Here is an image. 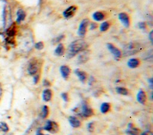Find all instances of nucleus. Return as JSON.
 Returning a JSON list of instances; mask_svg holds the SVG:
<instances>
[{"mask_svg":"<svg viewBox=\"0 0 153 135\" xmlns=\"http://www.w3.org/2000/svg\"><path fill=\"white\" fill-rule=\"evenodd\" d=\"M88 44L83 40H77L70 43L67 51V58H71L75 56L79 53L83 52L88 48Z\"/></svg>","mask_w":153,"mask_h":135,"instance_id":"f257e3e1","label":"nucleus"},{"mask_svg":"<svg viewBox=\"0 0 153 135\" xmlns=\"http://www.w3.org/2000/svg\"><path fill=\"white\" fill-rule=\"evenodd\" d=\"M142 49V46L140 43L130 42L123 48V54L125 56L132 55L140 52Z\"/></svg>","mask_w":153,"mask_h":135,"instance_id":"f03ea898","label":"nucleus"},{"mask_svg":"<svg viewBox=\"0 0 153 135\" xmlns=\"http://www.w3.org/2000/svg\"><path fill=\"white\" fill-rule=\"evenodd\" d=\"M90 24V21L88 18H84L80 24L78 30V35L80 37H84L86 33H87L88 29Z\"/></svg>","mask_w":153,"mask_h":135,"instance_id":"7ed1b4c3","label":"nucleus"},{"mask_svg":"<svg viewBox=\"0 0 153 135\" xmlns=\"http://www.w3.org/2000/svg\"><path fill=\"white\" fill-rule=\"evenodd\" d=\"M43 129L51 133H55L59 130V126L55 121L48 120L46 121Z\"/></svg>","mask_w":153,"mask_h":135,"instance_id":"20e7f679","label":"nucleus"},{"mask_svg":"<svg viewBox=\"0 0 153 135\" xmlns=\"http://www.w3.org/2000/svg\"><path fill=\"white\" fill-rule=\"evenodd\" d=\"M28 73L31 76H35L38 72L39 63L38 61L33 60L30 61L28 67Z\"/></svg>","mask_w":153,"mask_h":135,"instance_id":"39448f33","label":"nucleus"},{"mask_svg":"<svg viewBox=\"0 0 153 135\" xmlns=\"http://www.w3.org/2000/svg\"><path fill=\"white\" fill-rule=\"evenodd\" d=\"M78 7L75 5H72L66 9L63 13V17L66 19H69L74 17L77 11Z\"/></svg>","mask_w":153,"mask_h":135,"instance_id":"423d86ee","label":"nucleus"},{"mask_svg":"<svg viewBox=\"0 0 153 135\" xmlns=\"http://www.w3.org/2000/svg\"><path fill=\"white\" fill-rule=\"evenodd\" d=\"M118 19L126 28H129L130 25V17L126 13H120L118 14Z\"/></svg>","mask_w":153,"mask_h":135,"instance_id":"0eeeda50","label":"nucleus"},{"mask_svg":"<svg viewBox=\"0 0 153 135\" xmlns=\"http://www.w3.org/2000/svg\"><path fill=\"white\" fill-rule=\"evenodd\" d=\"M107 48L108 50L110 51L111 53L114 56L116 59H120L122 55V51L120 50L118 48H117L116 46H114V45L112 43H108L107 44Z\"/></svg>","mask_w":153,"mask_h":135,"instance_id":"6e6552de","label":"nucleus"},{"mask_svg":"<svg viewBox=\"0 0 153 135\" xmlns=\"http://www.w3.org/2000/svg\"><path fill=\"white\" fill-rule=\"evenodd\" d=\"M82 111L81 112V114L84 117H90L94 114V110H93V109L90 107L87 104H83L82 105Z\"/></svg>","mask_w":153,"mask_h":135,"instance_id":"1a4fd4ad","label":"nucleus"},{"mask_svg":"<svg viewBox=\"0 0 153 135\" xmlns=\"http://www.w3.org/2000/svg\"><path fill=\"white\" fill-rule=\"evenodd\" d=\"M71 68L68 66L63 65L60 67V72H61L62 78L65 80L69 78L71 74Z\"/></svg>","mask_w":153,"mask_h":135,"instance_id":"9d476101","label":"nucleus"},{"mask_svg":"<svg viewBox=\"0 0 153 135\" xmlns=\"http://www.w3.org/2000/svg\"><path fill=\"white\" fill-rule=\"evenodd\" d=\"M92 17L95 21L101 22L105 20V18L106 17V14L104 11H98L95 12L93 14Z\"/></svg>","mask_w":153,"mask_h":135,"instance_id":"9b49d317","label":"nucleus"},{"mask_svg":"<svg viewBox=\"0 0 153 135\" xmlns=\"http://www.w3.org/2000/svg\"><path fill=\"white\" fill-rule=\"evenodd\" d=\"M7 35L8 36V38H13L14 36L17 34V27L16 26L13 24H11L10 26L7 29L6 32Z\"/></svg>","mask_w":153,"mask_h":135,"instance_id":"f8f14e48","label":"nucleus"},{"mask_svg":"<svg viewBox=\"0 0 153 135\" xmlns=\"http://www.w3.org/2000/svg\"><path fill=\"white\" fill-rule=\"evenodd\" d=\"M136 99L139 103L141 104H145L146 101H147V95H146L145 92L144 91L140 90L137 94Z\"/></svg>","mask_w":153,"mask_h":135,"instance_id":"ddd939ff","label":"nucleus"},{"mask_svg":"<svg viewBox=\"0 0 153 135\" xmlns=\"http://www.w3.org/2000/svg\"><path fill=\"white\" fill-rule=\"evenodd\" d=\"M75 73L78 76L79 80H80L82 83H85V82L87 80L88 74L85 72L83 70H80L79 69H77L75 70Z\"/></svg>","mask_w":153,"mask_h":135,"instance_id":"4468645a","label":"nucleus"},{"mask_svg":"<svg viewBox=\"0 0 153 135\" xmlns=\"http://www.w3.org/2000/svg\"><path fill=\"white\" fill-rule=\"evenodd\" d=\"M43 99L45 102H49L50 101L53 96V92L51 89L47 88L44 90L43 92Z\"/></svg>","mask_w":153,"mask_h":135,"instance_id":"2eb2a0df","label":"nucleus"},{"mask_svg":"<svg viewBox=\"0 0 153 135\" xmlns=\"http://www.w3.org/2000/svg\"><path fill=\"white\" fill-rule=\"evenodd\" d=\"M83 53L80 54L78 57V61L80 64H83L87 62L89 59V53L88 51H83Z\"/></svg>","mask_w":153,"mask_h":135,"instance_id":"dca6fc26","label":"nucleus"},{"mask_svg":"<svg viewBox=\"0 0 153 135\" xmlns=\"http://www.w3.org/2000/svg\"><path fill=\"white\" fill-rule=\"evenodd\" d=\"M68 121L70 125L74 128H78L81 126V121L75 117L70 116L68 119Z\"/></svg>","mask_w":153,"mask_h":135,"instance_id":"f3484780","label":"nucleus"},{"mask_svg":"<svg viewBox=\"0 0 153 135\" xmlns=\"http://www.w3.org/2000/svg\"><path fill=\"white\" fill-rule=\"evenodd\" d=\"M141 61L138 59H131L128 62V66L131 68H135L140 65Z\"/></svg>","mask_w":153,"mask_h":135,"instance_id":"a211bd4d","label":"nucleus"},{"mask_svg":"<svg viewBox=\"0 0 153 135\" xmlns=\"http://www.w3.org/2000/svg\"><path fill=\"white\" fill-rule=\"evenodd\" d=\"M26 17V13L23 10L19 9L17 12V19L16 22L19 24L25 20Z\"/></svg>","mask_w":153,"mask_h":135,"instance_id":"6ab92c4d","label":"nucleus"},{"mask_svg":"<svg viewBox=\"0 0 153 135\" xmlns=\"http://www.w3.org/2000/svg\"><path fill=\"white\" fill-rule=\"evenodd\" d=\"M65 53V48L63 43H59L55 50V54L57 56H62Z\"/></svg>","mask_w":153,"mask_h":135,"instance_id":"aec40b11","label":"nucleus"},{"mask_svg":"<svg viewBox=\"0 0 153 135\" xmlns=\"http://www.w3.org/2000/svg\"><path fill=\"white\" fill-rule=\"evenodd\" d=\"M110 108H111L110 104H109L108 102H104V103L102 104L100 107L101 112L103 114H105L110 111Z\"/></svg>","mask_w":153,"mask_h":135,"instance_id":"412c9836","label":"nucleus"},{"mask_svg":"<svg viewBox=\"0 0 153 135\" xmlns=\"http://www.w3.org/2000/svg\"><path fill=\"white\" fill-rule=\"evenodd\" d=\"M110 26H111V23L110 22L105 21L101 23L99 29H100V30L101 32H104L107 31L109 29Z\"/></svg>","mask_w":153,"mask_h":135,"instance_id":"4be33fe9","label":"nucleus"},{"mask_svg":"<svg viewBox=\"0 0 153 135\" xmlns=\"http://www.w3.org/2000/svg\"><path fill=\"white\" fill-rule=\"evenodd\" d=\"M49 114V109L47 105H44L42 108L41 111V117L43 119H45L47 117Z\"/></svg>","mask_w":153,"mask_h":135,"instance_id":"5701e85b","label":"nucleus"},{"mask_svg":"<svg viewBox=\"0 0 153 135\" xmlns=\"http://www.w3.org/2000/svg\"><path fill=\"white\" fill-rule=\"evenodd\" d=\"M116 92L122 95H128L129 94L128 90L123 87H117L116 88Z\"/></svg>","mask_w":153,"mask_h":135,"instance_id":"b1692460","label":"nucleus"},{"mask_svg":"<svg viewBox=\"0 0 153 135\" xmlns=\"http://www.w3.org/2000/svg\"><path fill=\"white\" fill-rule=\"evenodd\" d=\"M9 130V128L5 122H1L0 123V132H7Z\"/></svg>","mask_w":153,"mask_h":135,"instance_id":"393cba45","label":"nucleus"},{"mask_svg":"<svg viewBox=\"0 0 153 135\" xmlns=\"http://www.w3.org/2000/svg\"><path fill=\"white\" fill-rule=\"evenodd\" d=\"M64 37H65V36L63 35H60V36H57V37L54 38V39H53V40H52V43H53V44L58 43H59L60 42H61V41L63 39Z\"/></svg>","mask_w":153,"mask_h":135,"instance_id":"a878e982","label":"nucleus"},{"mask_svg":"<svg viewBox=\"0 0 153 135\" xmlns=\"http://www.w3.org/2000/svg\"><path fill=\"white\" fill-rule=\"evenodd\" d=\"M44 47V44L43 42H38L35 43V48L38 49V50H42Z\"/></svg>","mask_w":153,"mask_h":135,"instance_id":"bb28decb","label":"nucleus"},{"mask_svg":"<svg viewBox=\"0 0 153 135\" xmlns=\"http://www.w3.org/2000/svg\"><path fill=\"white\" fill-rule=\"evenodd\" d=\"M61 97L63 99V101L66 102H67L69 101V95L68 93L66 92H63L61 94Z\"/></svg>","mask_w":153,"mask_h":135,"instance_id":"cd10ccee","label":"nucleus"},{"mask_svg":"<svg viewBox=\"0 0 153 135\" xmlns=\"http://www.w3.org/2000/svg\"><path fill=\"white\" fill-rule=\"evenodd\" d=\"M138 26L141 29H146L147 28V24L145 22H140L138 23Z\"/></svg>","mask_w":153,"mask_h":135,"instance_id":"c85d7f7f","label":"nucleus"},{"mask_svg":"<svg viewBox=\"0 0 153 135\" xmlns=\"http://www.w3.org/2000/svg\"><path fill=\"white\" fill-rule=\"evenodd\" d=\"M88 128L89 132H93L94 130V122H92L88 124Z\"/></svg>","mask_w":153,"mask_h":135,"instance_id":"c756f323","label":"nucleus"},{"mask_svg":"<svg viewBox=\"0 0 153 135\" xmlns=\"http://www.w3.org/2000/svg\"><path fill=\"white\" fill-rule=\"evenodd\" d=\"M90 24V28L91 30H94L98 28V24L96 23H91Z\"/></svg>","mask_w":153,"mask_h":135,"instance_id":"7c9ffc66","label":"nucleus"},{"mask_svg":"<svg viewBox=\"0 0 153 135\" xmlns=\"http://www.w3.org/2000/svg\"><path fill=\"white\" fill-rule=\"evenodd\" d=\"M43 85L44 86H47V87H49V86H51V83L50 82L47 80V79H44L43 80Z\"/></svg>","mask_w":153,"mask_h":135,"instance_id":"2f4dec72","label":"nucleus"},{"mask_svg":"<svg viewBox=\"0 0 153 135\" xmlns=\"http://www.w3.org/2000/svg\"><path fill=\"white\" fill-rule=\"evenodd\" d=\"M39 79V76L38 74H35V76H34V82L35 84H37V83L38 82Z\"/></svg>","mask_w":153,"mask_h":135,"instance_id":"473e14b6","label":"nucleus"},{"mask_svg":"<svg viewBox=\"0 0 153 135\" xmlns=\"http://www.w3.org/2000/svg\"><path fill=\"white\" fill-rule=\"evenodd\" d=\"M141 135H153V134L150 131H145L144 133H142Z\"/></svg>","mask_w":153,"mask_h":135,"instance_id":"72a5a7b5","label":"nucleus"},{"mask_svg":"<svg viewBox=\"0 0 153 135\" xmlns=\"http://www.w3.org/2000/svg\"><path fill=\"white\" fill-rule=\"evenodd\" d=\"M152 38H153V31H151L149 34V39L151 42H152Z\"/></svg>","mask_w":153,"mask_h":135,"instance_id":"f704fd0d","label":"nucleus"},{"mask_svg":"<svg viewBox=\"0 0 153 135\" xmlns=\"http://www.w3.org/2000/svg\"><path fill=\"white\" fill-rule=\"evenodd\" d=\"M36 135H44L43 133H42L41 130L40 129V128H39V129L37 131V132H36Z\"/></svg>","mask_w":153,"mask_h":135,"instance_id":"c9c22d12","label":"nucleus"},{"mask_svg":"<svg viewBox=\"0 0 153 135\" xmlns=\"http://www.w3.org/2000/svg\"><path fill=\"white\" fill-rule=\"evenodd\" d=\"M2 95H3V88H2L1 85L0 84V101H1Z\"/></svg>","mask_w":153,"mask_h":135,"instance_id":"e433bc0d","label":"nucleus"},{"mask_svg":"<svg viewBox=\"0 0 153 135\" xmlns=\"http://www.w3.org/2000/svg\"><path fill=\"white\" fill-rule=\"evenodd\" d=\"M148 82L150 83V86H151V89H152V78L148 80Z\"/></svg>","mask_w":153,"mask_h":135,"instance_id":"4c0bfd02","label":"nucleus"},{"mask_svg":"<svg viewBox=\"0 0 153 135\" xmlns=\"http://www.w3.org/2000/svg\"><path fill=\"white\" fill-rule=\"evenodd\" d=\"M3 135H12L11 134H3Z\"/></svg>","mask_w":153,"mask_h":135,"instance_id":"58836bf2","label":"nucleus"},{"mask_svg":"<svg viewBox=\"0 0 153 135\" xmlns=\"http://www.w3.org/2000/svg\"><path fill=\"white\" fill-rule=\"evenodd\" d=\"M47 135H49V134H47Z\"/></svg>","mask_w":153,"mask_h":135,"instance_id":"ea45409f","label":"nucleus"}]
</instances>
